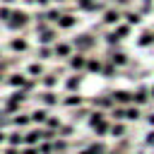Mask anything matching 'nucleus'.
Instances as JSON below:
<instances>
[{"label": "nucleus", "instance_id": "nucleus-1", "mask_svg": "<svg viewBox=\"0 0 154 154\" xmlns=\"http://www.w3.org/2000/svg\"><path fill=\"white\" fill-rule=\"evenodd\" d=\"M36 31H38V41H41V46H48V43H55V41H58V31L51 29L46 22H38Z\"/></svg>", "mask_w": 154, "mask_h": 154}, {"label": "nucleus", "instance_id": "nucleus-2", "mask_svg": "<svg viewBox=\"0 0 154 154\" xmlns=\"http://www.w3.org/2000/svg\"><path fill=\"white\" fill-rule=\"evenodd\" d=\"M10 29H24L26 24H29V14L26 12H22V10H12L10 12V19L5 22Z\"/></svg>", "mask_w": 154, "mask_h": 154}, {"label": "nucleus", "instance_id": "nucleus-3", "mask_svg": "<svg viewBox=\"0 0 154 154\" xmlns=\"http://www.w3.org/2000/svg\"><path fill=\"white\" fill-rule=\"evenodd\" d=\"M70 43H72V48H77L79 53H82V51H91V48L96 46V41H94L91 34H79V36H75V41H70Z\"/></svg>", "mask_w": 154, "mask_h": 154}, {"label": "nucleus", "instance_id": "nucleus-4", "mask_svg": "<svg viewBox=\"0 0 154 154\" xmlns=\"http://www.w3.org/2000/svg\"><path fill=\"white\" fill-rule=\"evenodd\" d=\"M72 51H75V48H72V43H67V41H55L53 55H55V58H65V60H67V58L72 55Z\"/></svg>", "mask_w": 154, "mask_h": 154}, {"label": "nucleus", "instance_id": "nucleus-5", "mask_svg": "<svg viewBox=\"0 0 154 154\" xmlns=\"http://www.w3.org/2000/svg\"><path fill=\"white\" fill-rule=\"evenodd\" d=\"M123 19V14H120V10H116V7H108V10H103V14H101V24H118Z\"/></svg>", "mask_w": 154, "mask_h": 154}, {"label": "nucleus", "instance_id": "nucleus-6", "mask_svg": "<svg viewBox=\"0 0 154 154\" xmlns=\"http://www.w3.org/2000/svg\"><path fill=\"white\" fill-rule=\"evenodd\" d=\"M111 96L120 106H130V101H132V91H128V89H116V91H111Z\"/></svg>", "mask_w": 154, "mask_h": 154}, {"label": "nucleus", "instance_id": "nucleus-7", "mask_svg": "<svg viewBox=\"0 0 154 154\" xmlns=\"http://www.w3.org/2000/svg\"><path fill=\"white\" fill-rule=\"evenodd\" d=\"M55 24H58L60 29H72V26L77 24V17H75V14H70V12H63V14L55 19Z\"/></svg>", "mask_w": 154, "mask_h": 154}, {"label": "nucleus", "instance_id": "nucleus-8", "mask_svg": "<svg viewBox=\"0 0 154 154\" xmlns=\"http://www.w3.org/2000/svg\"><path fill=\"white\" fill-rule=\"evenodd\" d=\"M67 65L72 67V70H84V65H87V58H84V53H72L70 58H67Z\"/></svg>", "mask_w": 154, "mask_h": 154}, {"label": "nucleus", "instance_id": "nucleus-9", "mask_svg": "<svg viewBox=\"0 0 154 154\" xmlns=\"http://www.w3.org/2000/svg\"><path fill=\"white\" fill-rule=\"evenodd\" d=\"M10 51H14V53H24V51H29V41H26L24 36L10 38Z\"/></svg>", "mask_w": 154, "mask_h": 154}, {"label": "nucleus", "instance_id": "nucleus-10", "mask_svg": "<svg viewBox=\"0 0 154 154\" xmlns=\"http://www.w3.org/2000/svg\"><path fill=\"white\" fill-rule=\"evenodd\" d=\"M26 82H29V79H26L24 75H19V72H12V75L7 77V84L14 87V89H26Z\"/></svg>", "mask_w": 154, "mask_h": 154}, {"label": "nucleus", "instance_id": "nucleus-11", "mask_svg": "<svg viewBox=\"0 0 154 154\" xmlns=\"http://www.w3.org/2000/svg\"><path fill=\"white\" fill-rule=\"evenodd\" d=\"M132 101H135L137 106H140V103H147V101H149V89H147V87H140V89L132 94Z\"/></svg>", "mask_w": 154, "mask_h": 154}, {"label": "nucleus", "instance_id": "nucleus-12", "mask_svg": "<svg viewBox=\"0 0 154 154\" xmlns=\"http://www.w3.org/2000/svg\"><path fill=\"white\" fill-rule=\"evenodd\" d=\"M63 103H65V106H70V108H77V106H82V103H84V99H82V96L75 91V94L65 96V99H63Z\"/></svg>", "mask_w": 154, "mask_h": 154}, {"label": "nucleus", "instance_id": "nucleus-13", "mask_svg": "<svg viewBox=\"0 0 154 154\" xmlns=\"http://www.w3.org/2000/svg\"><path fill=\"white\" fill-rule=\"evenodd\" d=\"M101 67H103V63L99 58H87V65H84L87 72H101Z\"/></svg>", "mask_w": 154, "mask_h": 154}, {"label": "nucleus", "instance_id": "nucleus-14", "mask_svg": "<svg viewBox=\"0 0 154 154\" xmlns=\"http://www.w3.org/2000/svg\"><path fill=\"white\" fill-rule=\"evenodd\" d=\"M123 19H125V24H140L142 22V14L140 12H132V10H125Z\"/></svg>", "mask_w": 154, "mask_h": 154}, {"label": "nucleus", "instance_id": "nucleus-15", "mask_svg": "<svg viewBox=\"0 0 154 154\" xmlns=\"http://www.w3.org/2000/svg\"><path fill=\"white\" fill-rule=\"evenodd\" d=\"M31 116V123H43L46 125V118H48V111L46 108H36L34 113H29Z\"/></svg>", "mask_w": 154, "mask_h": 154}, {"label": "nucleus", "instance_id": "nucleus-16", "mask_svg": "<svg viewBox=\"0 0 154 154\" xmlns=\"http://www.w3.org/2000/svg\"><path fill=\"white\" fill-rule=\"evenodd\" d=\"M79 84H82V77H79V75H72V77L65 82V89H70V91L75 94V91L79 89Z\"/></svg>", "mask_w": 154, "mask_h": 154}, {"label": "nucleus", "instance_id": "nucleus-17", "mask_svg": "<svg viewBox=\"0 0 154 154\" xmlns=\"http://www.w3.org/2000/svg\"><path fill=\"white\" fill-rule=\"evenodd\" d=\"M29 123H31V116H29V113H17V116L12 118V125H17V128L29 125Z\"/></svg>", "mask_w": 154, "mask_h": 154}, {"label": "nucleus", "instance_id": "nucleus-18", "mask_svg": "<svg viewBox=\"0 0 154 154\" xmlns=\"http://www.w3.org/2000/svg\"><path fill=\"white\" fill-rule=\"evenodd\" d=\"M137 43H140V46H149V43H154V31H149V29L142 31L140 38H137Z\"/></svg>", "mask_w": 154, "mask_h": 154}, {"label": "nucleus", "instance_id": "nucleus-19", "mask_svg": "<svg viewBox=\"0 0 154 154\" xmlns=\"http://www.w3.org/2000/svg\"><path fill=\"white\" fill-rule=\"evenodd\" d=\"M111 63H113L116 67H118V65H125V63H128V55H125L123 51H116V53L111 55Z\"/></svg>", "mask_w": 154, "mask_h": 154}, {"label": "nucleus", "instance_id": "nucleus-20", "mask_svg": "<svg viewBox=\"0 0 154 154\" xmlns=\"http://www.w3.org/2000/svg\"><path fill=\"white\" fill-rule=\"evenodd\" d=\"M38 140H41V130H29V132L24 135V142H26V144H36Z\"/></svg>", "mask_w": 154, "mask_h": 154}, {"label": "nucleus", "instance_id": "nucleus-21", "mask_svg": "<svg viewBox=\"0 0 154 154\" xmlns=\"http://www.w3.org/2000/svg\"><path fill=\"white\" fill-rule=\"evenodd\" d=\"M41 101H43L46 106H55V103H58V99H55V91H43V94H41Z\"/></svg>", "mask_w": 154, "mask_h": 154}, {"label": "nucleus", "instance_id": "nucleus-22", "mask_svg": "<svg viewBox=\"0 0 154 154\" xmlns=\"http://www.w3.org/2000/svg\"><path fill=\"white\" fill-rule=\"evenodd\" d=\"M140 118V108L137 106H125V120H137Z\"/></svg>", "mask_w": 154, "mask_h": 154}, {"label": "nucleus", "instance_id": "nucleus-23", "mask_svg": "<svg viewBox=\"0 0 154 154\" xmlns=\"http://www.w3.org/2000/svg\"><path fill=\"white\" fill-rule=\"evenodd\" d=\"M5 140H7L12 147H17V144H22V142H24V135H22V132H10Z\"/></svg>", "mask_w": 154, "mask_h": 154}, {"label": "nucleus", "instance_id": "nucleus-24", "mask_svg": "<svg viewBox=\"0 0 154 154\" xmlns=\"http://www.w3.org/2000/svg\"><path fill=\"white\" fill-rule=\"evenodd\" d=\"M53 58V48L51 46H41L38 48V60H51Z\"/></svg>", "mask_w": 154, "mask_h": 154}, {"label": "nucleus", "instance_id": "nucleus-25", "mask_svg": "<svg viewBox=\"0 0 154 154\" xmlns=\"http://www.w3.org/2000/svg\"><path fill=\"white\" fill-rule=\"evenodd\" d=\"M108 130H111V125H108V120H101L99 125H94V132H96L99 137H103V135H106Z\"/></svg>", "mask_w": 154, "mask_h": 154}, {"label": "nucleus", "instance_id": "nucleus-26", "mask_svg": "<svg viewBox=\"0 0 154 154\" xmlns=\"http://www.w3.org/2000/svg\"><path fill=\"white\" fill-rule=\"evenodd\" d=\"M118 38H125V36H130V24H118V29L113 31Z\"/></svg>", "mask_w": 154, "mask_h": 154}, {"label": "nucleus", "instance_id": "nucleus-27", "mask_svg": "<svg viewBox=\"0 0 154 154\" xmlns=\"http://www.w3.org/2000/svg\"><path fill=\"white\" fill-rule=\"evenodd\" d=\"M101 72H103V75H108V77H116V72H118V70H116V65H113L111 60H106V63H103V67H101Z\"/></svg>", "mask_w": 154, "mask_h": 154}, {"label": "nucleus", "instance_id": "nucleus-28", "mask_svg": "<svg viewBox=\"0 0 154 154\" xmlns=\"http://www.w3.org/2000/svg\"><path fill=\"white\" fill-rule=\"evenodd\" d=\"M94 103H96L99 108H113V99H108V96H101V99H94Z\"/></svg>", "mask_w": 154, "mask_h": 154}, {"label": "nucleus", "instance_id": "nucleus-29", "mask_svg": "<svg viewBox=\"0 0 154 154\" xmlns=\"http://www.w3.org/2000/svg\"><path fill=\"white\" fill-rule=\"evenodd\" d=\"M101 120H106V116H103V111H94V113H91V118H89V125L94 128V125H99Z\"/></svg>", "mask_w": 154, "mask_h": 154}, {"label": "nucleus", "instance_id": "nucleus-30", "mask_svg": "<svg viewBox=\"0 0 154 154\" xmlns=\"http://www.w3.org/2000/svg\"><path fill=\"white\" fill-rule=\"evenodd\" d=\"M19 106H22V101H17V99L12 96V99L7 101V113H17V111H19Z\"/></svg>", "mask_w": 154, "mask_h": 154}, {"label": "nucleus", "instance_id": "nucleus-31", "mask_svg": "<svg viewBox=\"0 0 154 154\" xmlns=\"http://www.w3.org/2000/svg\"><path fill=\"white\" fill-rule=\"evenodd\" d=\"M84 152H87V154H106V147H103V144H91V147H87Z\"/></svg>", "mask_w": 154, "mask_h": 154}, {"label": "nucleus", "instance_id": "nucleus-32", "mask_svg": "<svg viewBox=\"0 0 154 154\" xmlns=\"http://www.w3.org/2000/svg\"><path fill=\"white\" fill-rule=\"evenodd\" d=\"M55 82H58L55 75H43V77H41V84H43V87H55Z\"/></svg>", "mask_w": 154, "mask_h": 154}, {"label": "nucleus", "instance_id": "nucleus-33", "mask_svg": "<svg viewBox=\"0 0 154 154\" xmlns=\"http://www.w3.org/2000/svg\"><path fill=\"white\" fill-rule=\"evenodd\" d=\"M111 135H113V137H123V135H125V125H123V123L113 125V128H111Z\"/></svg>", "mask_w": 154, "mask_h": 154}, {"label": "nucleus", "instance_id": "nucleus-34", "mask_svg": "<svg viewBox=\"0 0 154 154\" xmlns=\"http://www.w3.org/2000/svg\"><path fill=\"white\" fill-rule=\"evenodd\" d=\"M46 128H51V130H55V128H60V118H55V116H51V118H46Z\"/></svg>", "mask_w": 154, "mask_h": 154}, {"label": "nucleus", "instance_id": "nucleus-35", "mask_svg": "<svg viewBox=\"0 0 154 154\" xmlns=\"http://www.w3.org/2000/svg\"><path fill=\"white\" fill-rule=\"evenodd\" d=\"M26 72H29V75H41V72H43V67H41L38 63H31V65L26 67Z\"/></svg>", "mask_w": 154, "mask_h": 154}, {"label": "nucleus", "instance_id": "nucleus-36", "mask_svg": "<svg viewBox=\"0 0 154 154\" xmlns=\"http://www.w3.org/2000/svg\"><path fill=\"white\" fill-rule=\"evenodd\" d=\"M113 118H116V120H125V106L113 108Z\"/></svg>", "mask_w": 154, "mask_h": 154}, {"label": "nucleus", "instance_id": "nucleus-37", "mask_svg": "<svg viewBox=\"0 0 154 154\" xmlns=\"http://www.w3.org/2000/svg\"><path fill=\"white\" fill-rule=\"evenodd\" d=\"M58 130H60V137H70V135L75 132V128H72V125H60Z\"/></svg>", "mask_w": 154, "mask_h": 154}, {"label": "nucleus", "instance_id": "nucleus-38", "mask_svg": "<svg viewBox=\"0 0 154 154\" xmlns=\"http://www.w3.org/2000/svg\"><path fill=\"white\" fill-rule=\"evenodd\" d=\"M10 12H12V7H10V5L0 7V22H7V19H10Z\"/></svg>", "mask_w": 154, "mask_h": 154}, {"label": "nucleus", "instance_id": "nucleus-39", "mask_svg": "<svg viewBox=\"0 0 154 154\" xmlns=\"http://www.w3.org/2000/svg\"><path fill=\"white\" fill-rule=\"evenodd\" d=\"M26 2H36L38 7H51L53 5V0H26Z\"/></svg>", "mask_w": 154, "mask_h": 154}, {"label": "nucleus", "instance_id": "nucleus-40", "mask_svg": "<svg viewBox=\"0 0 154 154\" xmlns=\"http://www.w3.org/2000/svg\"><path fill=\"white\" fill-rule=\"evenodd\" d=\"M65 147H67V142H63V140H58V142L53 144V152H63Z\"/></svg>", "mask_w": 154, "mask_h": 154}, {"label": "nucleus", "instance_id": "nucleus-41", "mask_svg": "<svg viewBox=\"0 0 154 154\" xmlns=\"http://www.w3.org/2000/svg\"><path fill=\"white\" fill-rule=\"evenodd\" d=\"M22 154H38V149H36L34 144H29L26 149H22Z\"/></svg>", "mask_w": 154, "mask_h": 154}, {"label": "nucleus", "instance_id": "nucleus-42", "mask_svg": "<svg viewBox=\"0 0 154 154\" xmlns=\"http://www.w3.org/2000/svg\"><path fill=\"white\" fill-rule=\"evenodd\" d=\"M41 154H53V144H43L41 147Z\"/></svg>", "mask_w": 154, "mask_h": 154}, {"label": "nucleus", "instance_id": "nucleus-43", "mask_svg": "<svg viewBox=\"0 0 154 154\" xmlns=\"http://www.w3.org/2000/svg\"><path fill=\"white\" fill-rule=\"evenodd\" d=\"M5 154H19V152H17L14 147H7V149H5Z\"/></svg>", "mask_w": 154, "mask_h": 154}, {"label": "nucleus", "instance_id": "nucleus-44", "mask_svg": "<svg viewBox=\"0 0 154 154\" xmlns=\"http://www.w3.org/2000/svg\"><path fill=\"white\" fill-rule=\"evenodd\" d=\"M147 144H154V132H149V137H147Z\"/></svg>", "mask_w": 154, "mask_h": 154}, {"label": "nucleus", "instance_id": "nucleus-45", "mask_svg": "<svg viewBox=\"0 0 154 154\" xmlns=\"http://www.w3.org/2000/svg\"><path fill=\"white\" fill-rule=\"evenodd\" d=\"M147 120H149V125H154V113H149V118H147Z\"/></svg>", "mask_w": 154, "mask_h": 154}, {"label": "nucleus", "instance_id": "nucleus-46", "mask_svg": "<svg viewBox=\"0 0 154 154\" xmlns=\"http://www.w3.org/2000/svg\"><path fill=\"white\" fill-rule=\"evenodd\" d=\"M2 5H14V0H0Z\"/></svg>", "mask_w": 154, "mask_h": 154}, {"label": "nucleus", "instance_id": "nucleus-47", "mask_svg": "<svg viewBox=\"0 0 154 154\" xmlns=\"http://www.w3.org/2000/svg\"><path fill=\"white\" fill-rule=\"evenodd\" d=\"M0 142H5V132L2 130H0Z\"/></svg>", "mask_w": 154, "mask_h": 154}, {"label": "nucleus", "instance_id": "nucleus-48", "mask_svg": "<svg viewBox=\"0 0 154 154\" xmlns=\"http://www.w3.org/2000/svg\"><path fill=\"white\" fill-rule=\"evenodd\" d=\"M149 96H152V99H154V87H152V89H149Z\"/></svg>", "mask_w": 154, "mask_h": 154}, {"label": "nucleus", "instance_id": "nucleus-49", "mask_svg": "<svg viewBox=\"0 0 154 154\" xmlns=\"http://www.w3.org/2000/svg\"><path fill=\"white\" fill-rule=\"evenodd\" d=\"M53 2H65V0H53Z\"/></svg>", "mask_w": 154, "mask_h": 154}]
</instances>
